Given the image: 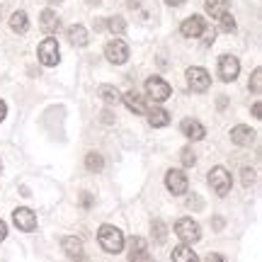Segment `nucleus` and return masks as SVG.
<instances>
[{"mask_svg":"<svg viewBox=\"0 0 262 262\" xmlns=\"http://www.w3.org/2000/svg\"><path fill=\"white\" fill-rule=\"evenodd\" d=\"M10 29L12 32H17V34H25L29 29V17H27V12H22V10H17L12 17H10Z\"/></svg>","mask_w":262,"mask_h":262,"instance_id":"412c9836","label":"nucleus"},{"mask_svg":"<svg viewBox=\"0 0 262 262\" xmlns=\"http://www.w3.org/2000/svg\"><path fill=\"white\" fill-rule=\"evenodd\" d=\"M68 41L73 47H88V29L83 25H73V27L68 29Z\"/></svg>","mask_w":262,"mask_h":262,"instance_id":"6ab92c4d","label":"nucleus"},{"mask_svg":"<svg viewBox=\"0 0 262 262\" xmlns=\"http://www.w3.org/2000/svg\"><path fill=\"white\" fill-rule=\"evenodd\" d=\"M39 25H41V29H44L47 34H56L58 27H61V19H58V15L54 10H44L41 17H39Z\"/></svg>","mask_w":262,"mask_h":262,"instance_id":"f3484780","label":"nucleus"},{"mask_svg":"<svg viewBox=\"0 0 262 262\" xmlns=\"http://www.w3.org/2000/svg\"><path fill=\"white\" fill-rule=\"evenodd\" d=\"M253 139H255V131L250 126H245V124H238L235 129H231V141L235 146H250Z\"/></svg>","mask_w":262,"mask_h":262,"instance_id":"2eb2a0df","label":"nucleus"},{"mask_svg":"<svg viewBox=\"0 0 262 262\" xmlns=\"http://www.w3.org/2000/svg\"><path fill=\"white\" fill-rule=\"evenodd\" d=\"M85 168L90 170V172H102L104 158L100 153H88V156H85Z\"/></svg>","mask_w":262,"mask_h":262,"instance_id":"5701e85b","label":"nucleus"},{"mask_svg":"<svg viewBox=\"0 0 262 262\" xmlns=\"http://www.w3.org/2000/svg\"><path fill=\"white\" fill-rule=\"evenodd\" d=\"M219 29L221 32H235V19L231 17V12H226L224 17H219Z\"/></svg>","mask_w":262,"mask_h":262,"instance_id":"bb28decb","label":"nucleus"},{"mask_svg":"<svg viewBox=\"0 0 262 262\" xmlns=\"http://www.w3.org/2000/svg\"><path fill=\"white\" fill-rule=\"evenodd\" d=\"M180 129H182V134L187 136V139L192 141H202L206 136V129L202 122H196V119H182V124H180Z\"/></svg>","mask_w":262,"mask_h":262,"instance_id":"4468645a","label":"nucleus"},{"mask_svg":"<svg viewBox=\"0 0 262 262\" xmlns=\"http://www.w3.org/2000/svg\"><path fill=\"white\" fill-rule=\"evenodd\" d=\"M129 262H153V255L148 253V245H146V238H131L129 241Z\"/></svg>","mask_w":262,"mask_h":262,"instance_id":"9d476101","label":"nucleus"},{"mask_svg":"<svg viewBox=\"0 0 262 262\" xmlns=\"http://www.w3.org/2000/svg\"><path fill=\"white\" fill-rule=\"evenodd\" d=\"M63 253L71 257L73 262H85V250H83V243H80V238H75V235H66L63 241Z\"/></svg>","mask_w":262,"mask_h":262,"instance_id":"ddd939ff","label":"nucleus"},{"mask_svg":"<svg viewBox=\"0 0 262 262\" xmlns=\"http://www.w3.org/2000/svg\"><path fill=\"white\" fill-rule=\"evenodd\" d=\"M214 228H216V231H221V228H224V219H219V216H216V219H214Z\"/></svg>","mask_w":262,"mask_h":262,"instance_id":"c9c22d12","label":"nucleus"},{"mask_svg":"<svg viewBox=\"0 0 262 262\" xmlns=\"http://www.w3.org/2000/svg\"><path fill=\"white\" fill-rule=\"evenodd\" d=\"M170 85L163 80V78H158V75H153V78H148L146 80V95H148L153 102H165L170 97Z\"/></svg>","mask_w":262,"mask_h":262,"instance_id":"39448f33","label":"nucleus"},{"mask_svg":"<svg viewBox=\"0 0 262 262\" xmlns=\"http://www.w3.org/2000/svg\"><path fill=\"white\" fill-rule=\"evenodd\" d=\"M187 83H189V90H194V93H206L209 85H211V75L206 73L204 68L192 66V68H187Z\"/></svg>","mask_w":262,"mask_h":262,"instance_id":"0eeeda50","label":"nucleus"},{"mask_svg":"<svg viewBox=\"0 0 262 262\" xmlns=\"http://www.w3.org/2000/svg\"><path fill=\"white\" fill-rule=\"evenodd\" d=\"M126 5H129V8H139L141 0H126Z\"/></svg>","mask_w":262,"mask_h":262,"instance_id":"4c0bfd02","label":"nucleus"},{"mask_svg":"<svg viewBox=\"0 0 262 262\" xmlns=\"http://www.w3.org/2000/svg\"><path fill=\"white\" fill-rule=\"evenodd\" d=\"M49 5H58V3H61V0H47Z\"/></svg>","mask_w":262,"mask_h":262,"instance_id":"58836bf2","label":"nucleus"},{"mask_svg":"<svg viewBox=\"0 0 262 262\" xmlns=\"http://www.w3.org/2000/svg\"><path fill=\"white\" fill-rule=\"evenodd\" d=\"M260 110H262V107H260V102H257V104H255V107H253V114H255V117H257V119H260V117H262V112H260Z\"/></svg>","mask_w":262,"mask_h":262,"instance_id":"e433bc0d","label":"nucleus"},{"mask_svg":"<svg viewBox=\"0 0 262 262\" xmlns=\"http://www.w3.org/2000/svg\"><path fill=\"white\" fill-rule=\"evenodd\" d=\"M39 61L44 66H58L61 51H58V41L54 37H47L41 44H39Z\"/></svg>","mask_w":262,"mask_h":262,"instance_id":"423d86ee","label":"nucleus"},{"mask_svg":"<svg viewBox=\"0 0 262 262\" xmlns=\"http://www.w3.org/2000/svg\"><path fill=\"white\" fill-rule=\"evenodd\" d=\"M122 102L129 107L134 114H146L148 112V104H146V100L141 97L139 93H126V95H122Z\"/></svg>","mask_w":262,"mask_h":262,"instance_id":"dca6fc26","label":"nucleus"},{"mask_svg":"<svg viewBox=\"0 0 262 262\" xmlns=\"http://www.w3.org/2000/svg\"><path fill=\"white\" fill-rule=\"evenodd\" d=\"M90 3H97V0H90Z\"/></svg>","mask_w":262,"mask_h":262,"instance_id":"ea45409f","label":"nucleus"},{"mask_svg":"<svg viewBox=\"0 0 262 262\" xmlns=\"http://www.w3.org/2000/svg\"><path fill=\"white\" fill-rule=\"evenodd\" d=\"M250 90H253L255 95L262 93V71L260 68H255L253 71V78H250Z\"/></svg>","mask_w":262,"mask_h":262,"instance_id":"cd10ccee","label":"nucleus"},{"mask_svg":"<svg viewBox=\"0 0 262 262\" xmlns=\"http://www.w3.org/2000/svg\"><path fill=\"white\" fill-rule=\"evenodd\" d=\"M12 221H15V226H17L19 231H25V233L37 228V214H34L32 209H27V206L15 209V211H12Z\"/></svg>","mask_w":262,"mask_h":262,"instance_id":"1a4fd4ad","label":"nucleus"},{"mask_svg":"<svg viewBox=\"0 0 262 262\" xmlns=\"http://www.w3.org/2000/svg\"><path fill=\"white\" fill-rule=\"evenodd\" d=\"M104 56L114 66L126 63V61H129V44H126L124 39H112V41L104 47Z\"/></svg>","mask_w":262,"mask_h":262,"instance_id":"20e7f679","label":"nucleus"},{"mask_svg":"<svg viewBox=\"0 0 262 262\" xmlns=\"http://www.w3.org/2000/svg\"><path fill=\"white\" fill-rule=\"evenodd\" d=\"M241 73V63H238V58L235 56H221L219 58V78L224 80V83H233L235 78Z\"/></svg>","mask_w":262,"mask_h":262,"instance_id":"6e6552de","label":"nucleus"},{"mask_svg":"<svg viewBox=\"0 0 262 262\" xmlns=\"http://www.w3.org/2000/svg\"><path fill=\"white\" fill-rule=\"evenodd\" d=\"M153 235H156V243H165V238H168V228L163 221H153Z\"/></svg>","mask_w":262,"mask_h":262,"instance_id":"393cba45","label":"nucleus"},{"mask_svg":"<svg viewBox=\"0 0 262 262\" xmlns=\"http://www.w3.org/2000/svg\"><path fill=\"white\" fill-rule=\"evenodd\" d=\"M148 124L153 126V129H160V126H168L170 122V114L168 110H163V107H153V110H148Z\"/></svg>","mask_w":262,"mask_h":262,"instance_id":"a211bd4d","label":"nucleus"},{"mask_svg":"<svg viewBox=\"0 0 262 262\" xmlns=\"http://www.w3.org/2000/svg\"><path fill=\"white\" fill-rule=\"evenodd\" d=\"M180 32H182V37H187V39L204 37V32H206L204 17H199V15H192V17H187L185 22H182V25H180Z\"/></svg>","mask_w":262,"mask_h":262,"instance_id":"9b49d317","label":"nucleus"},{"mask_svg":"<svg viewBox=\"0 0 262 262\" xmlns=\"http://www.w3.org/2000/svg\"><path fill=\"white\" fill-rule=\"evenodd\" d=\"M100 97H102L107 104H117L119 100H122L119 90H117V88H112V85H102V88H100Z\"/></svg>","mask_w":262,"mask_h":262,"instance_id":"b1692460","label":"nucleus"},{"mask_svg":"<svg viewBox=\"0 0 262 262\" xmlns=\"http://www.w3.org/2000/svg\"><path fill=\"white\" fill-rule=\"evenodd\" d=\"M204 262H226V257L224 255H219V253H209L204 257Z\"/></svg>","mask_w":262,"mask_h":262,"instance_id":"c756f323","label":"nucleus"},{"mask_svg":"<svg viewBox=\"0 0 262 262\" xmlns=\"http://www.w3.org/2000/svg\"><path fill=\"white\" fill-rule=\"evenodd\" d=\"M206 180H209V187L214 189L219 196H226L228 192H231V185H233L231 172H228L224 165H216V168H211V172L206 175Z\"/></svg>","mask_w":262,"mask_h":262,"instance_id":"f03ea898","label":"nucleus"},{"mask_svg":"<svg viewBox=\"0 0 262 262\" xmlns=\"http://www.w3.org/2000/svg\"><path fill=\"white\" fill-rule=\"evenodd\" d=\"M253 180H255L253 170H245V172H243V182H245V185H250V182H253Z\"/></svg>","mask_w":262,"mask_h":262,"instance_id":"2f4dec72","label":"nucleus"},{"mask_svg":"<svg viewBox=\"0 0 262 262\" xmlns=\"http://www.w3.org/2000/svg\"><path fill=\"white\" fill-rule=\"evenodd\" d=\"M172 262H199V257H196V253L189 248V245L182 243L172 250Z\"/></svg>","mask_w":262,"mask_h":262,"instance_id":"aec40b11","label":"nucleus"},{"mask_svg":"<svg viewBox=\"0 0 262 262\" xmlns=\"http://www.w3.org/2000/svg\"><path fill=\"white\" fill-rule=\"evenodd\" d=\"M107 27H110V32H114V34H122L124 29H126V22H124V17H110L107 19Z\"/></svg>","mask_w":262,"mask_h":262,"instance_id":"a878e982","label":"nucleus"},{"mask_svg":"<svg viewBox=\"0 0 262 262\" xmlns=\"http://www.w3.org/2000/svg\"><path fill=\"white\" fill-rule=\"evenodd\" d=\"M0 170H3V168H0Z\"/></svg>","mask_w":262,"mask_h":262,"instance_id":"a19ab883","label":"nucleus"},{"mask_svg":"<svg viewBox=\"0 0 262 262\" xmlns=\"http://www.w3.org/2000/svg\"><path fill=\"white\" fill-rule=\"evenodd\" d=\"M175 233H178V238L185 245H192L202 238V228H199V224H196L194 219L185 216V219H180L178 224H175Z\"/></svg>","mask_w":262,"mask_h":262,"instance_id":"7ed1b4c3","label":"nucleus"},{"mask_svg":"<svg viewBox=\"0 0 262 262\" xmlns=\"http://www.w3.org/2000/svg\"><path fill=\"white\" fill-rule=\"evenodd\" d=\"M194 160H196V156H194V150L192 148L182 150V165H185V168H192V165H194Z\"/></svg>","mask_w":262,"mask_h":262,"instance_id":"c85d7f7f","label":"nucleus"},{"mask_svg":"<svg viewBox=\"0 0 262 262\" xmlns=\"http://www.w3.org/2000/svg\"><path fill=\"white\" fill-rule=\"evenodd\" d=\"M5 117H8V104H5L3 100H0V122H3Z\"/></svg>","mask_w":262,"mask_h":262,"instance_id":"473e14b6","label":"nucleus"},{"mask_svg":"<svg viewBox=\"0 0 262 262\" xmlns=\"http://www.w3.org/2000/svg\"><path fill=\"white\" fill-rule=\"evenodd\" d=\"M192 209H202V199L199 196H189V202H187Z\"/></svg>","mask_w":262,"mask_h":262,"instance_id":"7c9ffc66","label":"nucleus"},{"mask_svg":"<svg viewBox=\"0 0 262 262\" xmlns=\"http://www.w3.org/2000/svg\"><path fill=\"white\" fill-rule=\"evenodd\" d=\"M168 5H172V8H180V5H185V0H165Z\"/></svg>","mask_w":262,"mask_h":262,"instance_id":"f704fd0d","label":"nucleus"},{"mask_svg":"<svg viewBox=\"0 0 262 262\" xmlns=\"http://www.w3.org/2000/svg\"><path fill=\"white\" fill-rule=\"evenodd\" d=\"M206 12L214 19L224 17L226 12H228V0H206Z\"/></svg>","mask_w":262,"mask_h":262,"instance_id":"4be33fe9","label":"nucleus"},{"mask_svg":"<svg viewBox=\"0 0 262 262\" xmlns=\"http://www.w3.org/2000/svg\"><path fill=\"white\" fill-rule=\"evenodd\" d=\"M5 235H8V226L0 221V241H5Z\"/></svg>","mask_w":262,"mask_h":262,"instance_id":"72a5a7b5","label":"nucleus"},{"mask_svg":"<svg viewBox=\"0 0 262 262\" xmlns=\"http://www.w3.org/2000/svg\"><path fill=\"white\" fill-rule=\"evenodd\" d=\"M165 187H168L172 194H185L189 187V182H187V178H185L182 170H168V175H165Z\"/></svg>","mask_w":262,"mask_h":262,"instance_id":"f8f14e48","label":"nucleus"},{"mask_svg":"<svg viewBox=\"0 0 262 262\" xmlns=\"http://www.w3.org/2000/svg\"><path fill=\"white\" fill-rule=\"evenodd\" d=\"M97 241H100V245H102L104 253H122L124 250V233L119 231V228H114V226L104 224L102 228H100V233H97Z\"/></svg>","mask_w":262,"mask_h":262,"instance_id":"f257e3e1","label":"nucleus"}]
</instances>
